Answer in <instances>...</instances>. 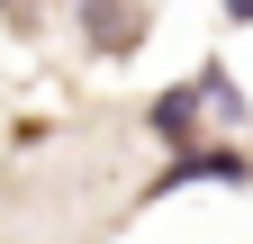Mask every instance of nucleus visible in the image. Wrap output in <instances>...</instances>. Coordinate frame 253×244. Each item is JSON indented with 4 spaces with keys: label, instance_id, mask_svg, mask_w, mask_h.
<instances>
[{
    "label": "nucleus",
    "instance_id": "obj_1",
    "mask_svg": "<svg viewBox=\"0 0 253 244\" xmlns=\"http://www.w3.org/2000/svg\"><path fill=\"white\" fill-rule=\"evenodd\" d=\"M154 127H163V136H190V90H181V100H154Z\"/></svg>",
    "mask_w": 253,
    "mask_h": 244
}]
</instances>
